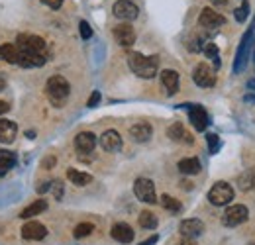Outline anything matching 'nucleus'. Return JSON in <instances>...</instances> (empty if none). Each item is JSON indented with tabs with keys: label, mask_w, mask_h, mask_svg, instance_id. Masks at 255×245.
Listing matches in <instances>:
<instances>
[{
	"label": "nucleus",
	"mask_w": 255,
	"mask_h": 245,
	"mask_svg": "<svg viewBox=\"0 0 255 245\" xmlns=\"http://www.w3.org/2000/svg\"><path fill=\"white\" fill-rule=\"evenodd\" d=\"M128 65L131 73H135L141 79H153L157 75L159 59L155 55H141V53H129L128 55Z\"/></svg>",
	"instance_id": "obj_1"
},
{
	"label": "nucleus",
	"mask_w": 255,
	"mask_h": 245,
	"mask_svg": "<svg viewBox=\"0 0 255 245\" xmlns=\"http://www.w3.org/2000/svg\"><path fill=\"white\" fill-rule=\"evenodd\" d=\"M69 92H71V87H69V83H67L65 77H61V75L49 77V81L45 85V94H47V98L51 100L53 106L61 108L65 102H67V98H69Z\"/></svg>",
	"instance_id": "obj_2"
},
{
	"label": "nucleus",
	"mask_w": 255,
	"mask_h": 245,
	"mask_svg": "<svg viewBox=\"0 0 255 245\" xmlns=\"http://www.w3.org/2000/svg\"><path fill=\"white\" fill-rule=\"evenodd\" d=\"M232 198H234V188L228 183H224V181L216 183L208 192V200L214 206H226V204L232 202Z\"/></svg>",
	"instance_id": "obj_3"
},
{
	"label": "nucleus",
	"mask_w": 255,
	"mask_h": 245,
	"mask_svg": "<svg viewBox=\"0 0 255 245\" xmlns=\"http://www.w3.org/2000/svg\"><path fill=\"white\" fill-rule=\"evenodd\" d=\"M192 81L200 87V89H210L216 85V73L210 65L206 63H198L192 71Z\"/></svg>",
	"instance_id": "obj_4"
},
{
	"label": "nucleus",
	"mask_w": 255,
	"mask_h": 245,
	"mask_svg": "<svg viewBox=\"0 0 255 245\" xmlns=\"http://www.w3.org/2000/svg\"><path fill=\"white\" fill-rule=\"evenodd\" d=\"M133 194L137 196V200L147 202V204H155L157 202V194H155V184L153 181L141 177L133 183Z\"/></svg>",
	"instance_id": "obj_5"
},
{
	"label": "nucleus",
	"mask_w": 255,
	"mask_h": 245,
	"mask_svg": "<svg viewBox=\"0 0 255 245\" xmlns=\"http://www.w3.org/2000/svg\"><path fill=\"white\" fill-rule=\"evenodd\" d=\"M248 218H250V212L244 204H234L224 212L222 224L228 228H236V226H242L244 222H248Z\"/></svg>",
	"instance_id": "obj_6"
},
{
	"label": "nucleus",
	"mask_w": 255,
	"mask_h": 245,
	"mask_svg": "<svg viewBox=\"0 0 255 245\" xmlns=\"http://www.w3.org/2000/svg\"><path fill=\"white\" fill-rule=\"evenodd\" d=\"M16 41H18V49H20V51L43 53V49H45V41H43V37L33 35V33H20Z\"/></svg>",
	"instance_id": "obj_7"
},
{
	"label": "nucleus",
	"mask_w": 255,
	"mask_h": 245,
	"mask_svg": "<svg viewBox=\"0 0 255 245\" xmlns=\"http://www.w3.org/2000/svg\"><path fill=\"white\" fill-rule=\"evenodd\" d=\"M198 24L202 28H206V30H216V28L226 24V18L222 14H218L216 10H212V8H204L200 12V16H198Z\"/></svg>",
	"instance_id": "obj_8"
},
{
	"label": "nucleus",
	"mask_w": 255,
	"mask_h": 245,
	"mask_svg": "<svg viewBox=\"0 0 255 245\" xmlns=\"http://www.w3.org/2000/svg\"><path fill=\"white\" fill-rule=\"evenodd\" d=\"M250 45H252V31H248V33L242 37V43H240V47H238L236 61H234V73H242L244 67L248 65V51H250Z\"/></svg>",
	"instance_id": "obj_9"
},
{
	"label": "nucleus",
	"mask_w": 255,
	"mask_h": 245,
	"mask_svg": "<svg viewBox=\"0 0 255 245\" xmlns=\"http://www.w3.org/2000/svg\"><path fill=\"white\" fill-rule=\"evenodd\" d=\"M114 16L116 18H120V20H124V22H129V20H135L137 18V14H139V10H137V6L133 4V2H129V0H118L116 4H114Z\"/></svg>",
	"instance_id": "obj_10"
},
{
	"label": "nucleus",
	"mask_w": 255,
	"mask_h": 245,
	"mask_svg": "<svg viewBox=\"0 0 255 245\" xmlns=\"http://www.w3.org/2000/svg\"><path fill=\"white\" fill-rule=\"evenodd\" d=\"M189 120L194 125V129H198V131H204L208 127V123H210L206 110L202 106H198V104H189Z\"/></svg>",
	"instance_id": "obj_11"
},
{
	"label": "nucleus",
	"mask_w": 255,
	"mask_h": 245,
	"mask_svg": "<svg viewBox=\"0 0 255 245\" xmlns=\"http://www.w3.org/2000/svg\"><path fill=\"white\" fill-rule=\"evenodd\" d=\"M179 232H181L183 238L194 240V238H198V236L204 232V224H202L198 218H189V220H183V222H181Z\"/></svg>",
	"instance_id": "obj_12"
},
{
	"label": "nucleus",
	"mask_w": 255,
	"mask_h": 245,
	"mask_svg": "<svg viewBox=\"0 0 255 245\" xmlns=\"http://www.w3.org/2000/svg\"><path fill=\"white\" fill-rule=\"evenodd\" d=\"M100 145L104 151H120L122 149V135L116 131V129H106L102 135H100Z\"/></svg>",
	"instance_id": "obj_13"
},
{
	"label": "nucleus",
	"mask_w": 255,
	"mask_h": 245,
	"mask_svg": "<svg viewBox=\"0 0 255 245\" xmlns=\"http://www.w3.org/2000/svg\"><path fill=\"white\" fill-rule=\"evenodd\" d=\"M47 236V228L39 222H28L24 228H22V238L24 240H30V242H39Z\"/></svg>",
	"instance_id": "obj_14"
},
{
	"label": "nucleus",
	"mask_w": 255,
	"mask_h": 245,
	"mask_svg": "<svg viewBox=\"0 0 255 245\" xmlns=\"http://www.w3.org/2000/svg\"><path fill=\"white\" fill-rule=\"evenodd\" d=\"M112 33H114V39H116L122 47H129V45H133V41H135V31H133V28H131L129 24H120V26H116Z\"/></svg>",
	"instance_id": "obj_15"
},
{
	"label": "nucleus",
	"mask_w": 255,
	"mask_h": 245,
	"mask_svg": "<svg viewBox=\"0 0 255 245\" xmlns=\"http://www.w3.org/2000/svg\"><path fill=\"white\" fill-rule=\"evenodd\" d=\"M129 135H131L133 141L143 143V141H149V137L153 135V127L147 122H137L129 127Z\"/></svg>",
	"instance_id": "obj_16"
},
{
	"label": "nucleus",
	"mask_w": 255,
	"mask_h": 245,
	"mask_svg": "<svg viewBox=\"0 0 255 245\" xmlns=\"http://www.w3.org/2000/svg\"><path fill=\"white\" fill-rule=\"evenodd\" d=\"M161 85H163V89L167 91L169 96L177 94V91H179V73L173 71V69H165L161 73Z\"/></svg>",
	"instance_id": "obj_17"
},
{
	"label": "nucleus",
	"mask_w": 255,
	"mask_h": 245,
	"mask_svg": "<svg viewBox=\"0 0 255 245\" xmlns=\"http://www.w3.org/2000/svg\"><path fill=\"white\" fill-rule=\"evenodd\" d=\"M75 147H77L81 153H91L96 147V135L93 131H81V133L75 137Z\"/></svg>",
	"instance_id": "obj_18"
},
{
	"label": "nucleus",
	"mask_w": 255,
	"mask_h": 245,
	"mask_svg": "<svg viewBox=\"0 0 255 245\" xmlns=\"http://www.w3.org/2000/svg\"><path fill=\"white\" fill-rule=\"evenodd\" d=\"M110 236H112L116 242H120V244H131V242H133V230H131L128 224H124V222L114 224Z\"/></svg>",
	"instance_id": "obj_19"
},
{
	"label": "nucleus",
	"mask_w": 255,
	"mask_h": 245,
	"mask_svg": "<svg viewBox=\"0 0 255 245\" xmlns=\"http://www.w3.org/2000/svg\"><path fill=\"white\" fill-rule=\"evenodd\" d=\"M167 135H169L173 141H179V143H192L191 133L185 129V125H183L181 122H175L173 125H169Z\"/></svg>",
	"instance_id": "obj_20"
},
{
	"label": "nucleus",
	"mask_w": 255,
	"mask_h": 245,
	"mask_svg": "<svg viewBox=\"0 0 255 245\" xmlns=\"http://www.w3.org/2000/svg\"><path fill=\"white\" fill-rule=\"evenodd\" d=\"M45 63V55L43 53H33V51H20V59L18 65L26 67V69H33V67H41Z\"/></svg>",
	"instance_id": "obj_21"
},
{
	"label": "nucleus",
	"mask_w": 255,
	"mask_h": 245,
	"mask_svg": "<svg viewBox=\"0 0 255 245\" xmlns=\"http://www.w3.org/2000/svg\"><path fill=\"white\" fill-rule=\"evenodd\" d=\"M18 135V125L10 120H0V143L10 145Z\"/></svg>",
	"instance_id": "obj_22"
},
{
	"label": "nucleus",
	"mask_w": 255,
	"mask_h": 245,
	"mask_svg": "<svg viewBox=\"0 0 255 245\" xmlns=\"http://www.w3.org/2000/svg\"><path fill=\"white\" fill-rule=\"evenodd\" d=\"M0 59L6 63H18V59H20V49H18V45H12V43L0 45Z\"/></svg>",
	"instance_id": "obj_23"
},
{
	"label": "nucleus",
	"mask_w": 255,
	"mask_h": 245,
	"mask_svg": "<svg viewBox=\"0 0 255 245\" xmlns=\"http://www.w3.org/2000/svg\"><path fill=\"white\" fill-rule=\"evenodd\" d=\"M179 171L183 175H196L200 173V161L196 157H187V159H181L179 161Z\"/></svg>",
	"instance_id": "obj_24"
},
{
	"label": "nucleus",
	"mask_w": 255,
	"mask_h": 245,
	"mask_svg": "<svg viewBox=\"0 0 255 245\" xmlns=\"http://www.w3.org/2000/svg\"><path fill=\"white\" fill-rule=\"evenodd\" d=\"M67 179L77 186H87L89 183H93V177L89 173H83V171H77V169H69L67 171Z\"/></svg>",
	"instance_id": "obj_25"
},
{
	"label": "nucleus",
	"mask_w": 255,
	"mask_h": 245,
	"mask_svg": "<svg viewBox=\"0 0 255 245\" xmlns=\"http://www.w3.org/2000/svg\"><path fill=\"white\" fill-rule=\"evenodd\" d=\"M43 210H47V202H45V200H35V202H32L30 206H26V208L22 210L20 218L28 220V218H33V216L41 214Z\"/></svg>",
	"instance_id": "obj_26"
},
{
	"label": "nucleus",
	"mask_w": 255,
	"mask_h": 245,
	"mask_svg": "<svg viewBox=\"0 0 255 245\" xmlns=\"http://www.w3.org/2000/svg\"><path fill=\"white\" fill-rule=\"evenodd\" d=\"M139 226L143 228V230H155L157 228V216L153 214V212H149V210H143L141 214H139Z\"/></svg>",
	"instance_id": "obj_27"
},
{
	"label": "nucleus",
	"mask_w": 255,
	"mask_h": 245,
	"mask_svg": "<svg viewBox=\"0 0 255 245\" xmlns=\"http://www.w3.org/2000/svg\"><path fill=\"white\" fill-rule=\"evenodd\" d=\"M161 206H163L165 210H169L171 214H177V212H181V208H183V204H181L177 198L169 196V194H163V196H161Z\"/></svg>",
	"instance_id": "obj_28"
},
{
	"label": "nucleus",
	"mask_w": 255,
	"mask_h": 245,
	"mask_svg": "<svg viewBox=\"0 0 255 245\" xmlns=\"http://www.w3.org/2000/svg\"><path fill=\"white\" fill-rule=\"evenodd\" d=\"M238 184H240V188L242 190H252L255 186V171H246V173H242L240 175V179H238Z\"/></svg>",
	"instance_id": "obj_29"
},
{
	"label": "nucleus",
	"mask_w": 255,
	"mask_h": 245,
	"mask_svg": "<svg viewBox=\"0 0 255 245\" xmlns=\"http://www.w3.org/2000/svg\"><path fill=\"white\" fill-rule=\"evenodd\" d=\"M16 161H18V157L14 151H6V149H0V167H6L8 171L16 165Z\"/></svg>",
	"instance_id": "obj_30"
},
{
	"label": "nucleus",
	"mask_w": 255,
	"mask_h": 245,
	"mask_svg": "<svg viewBox=\"0 0 255 245\" xmlns=\"http://www.w3.org/2000/svg\"><path fill=\"white\" fill-rule=\"evenodd\" d=\"M93 230H95V226H93V224H89V222H83V224H79V226L75 228L73 236H75L77 240H83V238L91 236V234H93Z\"/></svg>",
	"instance_id": "obj_31"
},
{
	"label": "nucleus",
	"mask_w": 255,
	"mask_h": 245,
	"mask_svg": "<svg viewBox=\"0 0 255 245\" xmlns=\"http://www.w3.org/2000/svg\"><path fill=\"white\" fill-rule=\"evenodd\" d=\"M248 14H250V4L248 2H242V6H238L234 10V16H236L238 22H246L248 20Z\"/></svg>",
	"instance_id": "obj_32"
},
{
	"label": "nucleus",
	"mask_w": 255,
	"mask_h": 245,
	"mask_svg": "<svg viewBox=\"0 0 255 245\" xmlns=\"http://www.w3.org/2000/svg\"><path fill=\"white\" fill-rule=\"evenodd\" d=\"M204 53H206V57H210V59H214L216 65H218V45L216 43H212V41H208L206 45H204Z\"/></svg>",
	"instance_id": "obj_33"
},
{
	"label": "nucleus",
	"mask_w": 255,
	"mask_h": 245,
	"mask_svg": "<svg viewBox=\"0 0 255 245\" xmlns=\"http://www.w3.org/2000/svg\"><path fill=\"white\" fill-rule=\"evenodd\" d=\"M51 192H53V198H57V200H61L63 198V192H65V186L61 181H51V188H49Z\"/></svg>",
	"instance_id": "obj_34"
},
{
	"label": "nucleus",
	"mask_w": 255,
	"mask_h": 245,
	"mask_svg": "<svg viewBox=\"0 0 255 245\" xmlns=\"http://www.w3.org/2000/svg\"><path fill=\"white\" fill-rule=\"evenodd\" d=\"M206 139H208V149H210V153H216L218 147H220V137H218L216 133H208Z\"/></svg>",
	"instance_id": "obj_35"
},
{
	"label": "nucleus",
	"mask_w": 255,
	"mask_h": 245,
	"mask_svg": "<svg viewBox=\"0 0 255 245\" xmlns=\"http://www.w3.org/2000/svg\"><path fill=\"white\" fill-rule=\"evenodd\" d=\"M79 31H81V37H83V39H91V37H93V30H91V26H89L85 20L79 24Z\"/></svg>",
	"instance_id": "obj_36"
},
{
	"label": "nucleus",
	"mask_w": 255,
	"mask_h": 245,
	"mask_svg": "<svg viewBox=\"0 0 255 245\" xmlns=\"http://www.w3.org/2000/svg\"><path fill=\"white\" fill-rule=\"evenodd\" d=\"M55 161H57V159H55L53 155H49V157H45V159L41 161V167H43V169H51V167L55 165Z\"/></svg>",
	"instance_id": "obj_37"
},
{
	"label": "nucleus",
	"mask_w": 255,
	"mask_h": 245,
	"mask_svg": "<svg viewBox=\"0 0 255 245\" xmlns=\"http://www.w3.org/2000/svg\"><path fill=\"white\" fill-rule=\"evenodd\" d=\"M98 102H100V92L95 91L93 94H91V98H89V106L95 108V106H98Z\"/></svg>",
	"instance_id": "obj_38"
},
{
	"label": "nucleus",
	"mask_w": 255,
	"mask_h": 245,
	"mask_svg": "<svg viewBox=\"0 0 255 245\" xmlns=\"http://www.w3.org/2000/svg\"><path fill=\"white\" fill-rule=\"evenodd\" d=\"M43 4H47L49 8H53V10H57V8H61V4H63V0H41Z\"/></svg>",
	"instance_id": "obj_39"
},
{
	"label": "nucleus",
	"mask_w": 255,
	"mask_h": 245,
	"mask_svg": "<svg viewBox=\"0 0 255 245\" xmlns=\"http://www.w3.org/2000/svg\"><path fill=\"white\" fill-rule=\"evenodd\" d=\"M49 188H51V181H45L43 184H39V186H37V192H39V194H43V192H47Z\"/></svg>",
	"instance_id": "obj_40"
},
{
	"label": "nucleus",
	"mask_w": 255,
	"mask_h": 245,
	"mask_svg": "<svg viewBox=\"0 0 255 245\" xmlns=\"http://www.w3.org/2000/svg\"><path fill=\"white\" fill-rule=\"evenodd\" d=\"M8 110H10V104H8V102H4V100H0V116H4Z\"/></svg>",
	"instance_id": "obj_41"
},
{
	"label": "nucleus",
	"mask_w": 255,
	"mask_h": 245,
	"mask_svg": "<svg viewBox=\"0 0 255 245\" xmlns=\"http://www.w3.org/2000/svg\"><path fill=\"white\" fill-rule=\"evenodd\" d=\"M157 240H159L157 236H151L149 240H145V242H141V244H139V245H153V244H157Z\"/></svg>",
	"instance_id": "obj_42"
},
{
	"label": "nucleus",
	"mask_w": 255,
	"mask_h": 245,
	"mask_svg": "<svg viewBox=\"0 0 255 245\" xmlns=\"http://www.w3.org/2000/svg\"><path fill=\"white\" fill-rule=\"evenodd\" d=\"M4 89H6V75L0 73V91H4Z\"/></svg>",
	"instance_id": "obj_43"
},
{
	"label": "nucleus",
	"mask_w": 255,
	"mask_h": 245,
	"mask_svg": "<svg viewBox=\"0 0 255 245\" xmlns=\"http://www.w3.org/2000/svg\"><path fill=\"white\" fill-rule=\"evenodd\" d=\"M177 245H196V242H194V240H187V238H183Z\"/></svg>",
	"instance_id": "obj_44"
},
{
	"label": "nucleus",
	"mask_w": 255,
	"mask_h": 245,
	"mask_svg": "<svg viewBox=\"0 0 255 245\" xmlns=\"http://www.w3.org/2000/svg\"><path fill=\"white\" fill-rule=\"evenodd\" d=\"M210 2H212V4H216V6H226V2H228V0H210Z\"/></svg>",
	"instance_id": "obj_45"
},
{
	"label": "nucleus",
	"mask_w": 255,
	"mask_h": 245,
	"mask_svg": "<svg viewBox=\"0 0 255 245\" xmlns=\"http://www.w3.org/2000/svg\"><path fill=\"white\" fill-rule=\"evenodd\" d=\"M246 102H255V96H252V94H246V98H244Z\"/></svg>",
	"instance_id": "obj_46"
},
{
	"label": "nucleus",
	"mask_w": 255,
	"mask_h": 245,
	"mask_svg": "<svg viewBox=\"0 0 255 245\" xmlns=\"http://www.w3.org/2000/svg\"><path fill=\"white\" fill-rule=\"evenodd\" d=\"M6 173H8V169H6V167H0V177H4Z\"/></svg>",
	"instance_id": "obj_47"
},
{
	"label": "nucleus",
	"mask_w": 255,
	"mask_h": 245,
	"mask_svg": "<svg viewBox=\"0 0 255 245\" xmlns=\"http://www.w3.org/2000/svg\"><path fill=\"white\" fill-rule=\"evenodd\" d=\"M248 87H250V89H254V91H255V79H254V81H250V83H248Z\"/></svg>",
	"instance_id": "obj_48"
}]
</instances>
